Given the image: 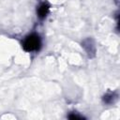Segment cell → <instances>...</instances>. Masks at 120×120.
<instances>
[{
	"label": "cell",
	"mask_w": 120,
	"mask_h": 120,
	"mask_svg": "<svg viewBox=\"0 0 120 120\" xmlns=\"http://www.w3.org/2000/svg\"><path fill=\"white\" fill-rule=\"evenodd\" d=\"M68 118H70V119H83V116L78 115V114H75V113H72V114H69L68 115Z\"/></svg>",
	"instance_id": "cell-4"
},
{
	"label": "cell",
	"mask_w": 120,
	"mask_h": 120,
	"mask_svg": "<svg viewBox=\"0 0 120 120\" xmlns=\"http://www.w3.org/2000/svg\"><path fill=\"white\" fill-rule=\"evenodd\" d=\"M115 98H116V96H115V94H114V93H108V94H106V95L104 96L103 100H104V102H105V103L111 104V103H112V102L114 101Z\"/></svg>",
	"instance_id": "cell-3"
},
{
	"label": "cell",
	"mask_w": 120,
	"mask_h": 120,
	"mask_svg": "<svg viewBox=\"0 0 120 120\" xmlns=\"http://www.w3.org/2000/svg\"><path fill=\"white\" fill-rule=\"evenodd\" d=\"M40 45H41L40 38L37 34H31V35L27 36L22 42V48L26 52L38 51V50H39Z\"/></svg>",
	"instance_id": "cell-1"
},
{
	"label": "cell",
	"mask_w": 120,
	"mask_h": 120,
	"mask_svg": "<svg viewBox=\"0 0 120 120\" xmlns=\"http://www.w3.org/2000/svg\"><path fill=\"white\" fill-rule=\"evenodd\" d=\"M49 9H50V7L47 3H41L38 8V18L40 19H44L47 14L49 13Z\"/></svg>",
	"instance_id": "cell-2"
}]
</instances>
